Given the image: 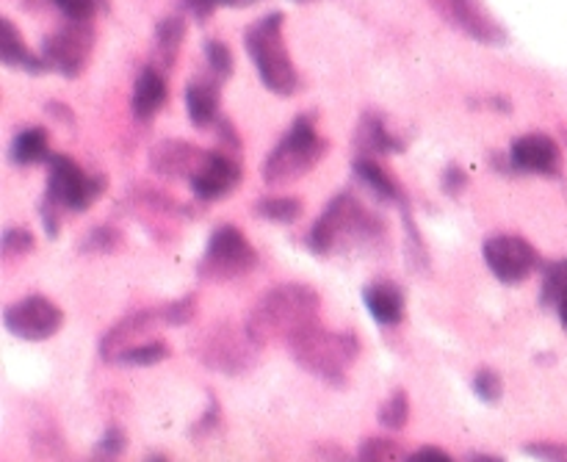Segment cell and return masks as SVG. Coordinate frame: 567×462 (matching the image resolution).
I'll return each instance as SVG.
<instances>
[{
    "label": "cell",
    "instance_id": "33",
    "mask_svg": "<svg viewBox=\"0 0 567 462\" xmlns=\"http://www.w3.org/2000/svg\"><path fill=\"white\" fill-rule=\"evenodd\" d=\"M205 59H208V66L214 70L216 78L233 75V53L225 42H219V39H208V42H205Z\"/></svg>",
    "mask_w": 567,
    "mask_h": 462
},
{
    "label": "cell",
    "instance_id": "19",
    "mask_svg": "<svg viewBox=\"0 0 567 462\" xmlns=\"http://www.w3.org/2000/svg\"><path fill=\"white\" fill-rule=\"evenodd\" d=\"M354 144H358L360 158H377V155L396 153V150L404 147V144L388 131L385 120H382L380 114H374V111H369V114L360 120L358 131H354Z\"/></svg>",
    "mask_w": 567,
    "mask_h": 462
},
{
    "label": "cell",
    "instance_id": "13",
    "mask_svg": "<svg viewBox=\"0 0 567 462\" xmlns=\"http://www.w3.org/2000/svg\"><path fill=\"white\" fill-rule=\"evenodd\" d=\"M509 164L532 175H563V150L548 133H526L509 147Z\"/></svg>",
    "mask_w": 567,
    "mask_h": 462
},
{
    "label": "cell",
    "instance_id": "44",
    "mask_svg": "<svg viewBox=\"0 0 567 462\" xmlns=\"http://www.w3.org/2000/svg\"><path fill=\"white\" fill-rule=\"evenodd\" d=\"M559 321H563V327H565V330H567V299H565V302L563 305H559Z\"/></svg>",
    "mask_w": 567,
    "mask_h": 462
},
{
    "label": "cell",
    "instance_id": "31",
    "mask_svg": "<svg viewBox=\"0 0 567 462\" xmlns=\"http://www.w3.org/2000/svg\"><path fill=\"white\" fill-rule=\"evenodd\" d=\"M474 393L487 404H498L504 397V380L498 371L480 369L474 374Z\"/></svg>",
    "mask_w": 567,
    "mask_h": 462
},
{
    "label": "cell",
    "instance_id": "26",
    "mask_svg": "<svg viewBox=\"0 0 567 462\" xmlns=\"http://www.w3.org/2000/svg\"><path fill=\"white\" fill-rule=\"evenodd\" d=\"M169 358V347L164 341H144V343H133L127 347L125 352H120L114 358V363L122 366H155L164 363Z\"/></svg>",
    "mask_w": 567,
    "mask_h": 462
},
{
    "label": "cell",
    "instance_id": "2",
    "mask_svg": "<svg viewBox=\"0 0 567 462\" xmlns=\"http://www.w3.org/2000/svg\"><path fill=\"white\" fill-rule=\"evenodd\" d=\"M286 347L308 374L319 377L327 386H343L349 369L360 358V338L354 332H330L321 321L297 332Z\"/></svg>",
    "mask_w": 567,
    "mask_h": 462
},
{
    "label": "cell",
    "instance_id": "3",
    "mask_svg": "<svg viewBox=\"0 0 567 462\" xmlns=\"http://www.w3.org/2000/svg\"><path fill=\"white\" fill-rule=\"evenodd\" d=\"M327 147L330 144L316 131L313 116L302 114L299 120H293L286 136L277 142V147L266 155V161L260 164V177L269 186H282V183L299 181V177H305L310 170H316L321 164V158L327 155Z\"/></svg>",
    "mask_w": 567,
    "mask_h": 462
},
{
    "label": "cell",
    "instance_id": "29",
    "mask_svg": "<svg viewBox=\"0 0 567 462\" xmlns=\"http://www.w3.org/2000/svg\"><path fill=\"white\" fill-rule=\"evenodd\" d=\"M410 421V397L404 388H396V391L388 397V402L380 408V424L385 430H404Z\"/></svg>",
    "mask_w": 567,
    "mask_h": 462
},
{
    "label": "cell",
    "instance_id": "12",
    "mask_svg": "<svg viewBox=\"0 0 567 462\" xmlns=\"http://www.w3.org/2000/svg\"><path fill=\"white\" fill-rule=\"evenodd\" d=\"M430 6L449 25L457 28L465 37L476 39V42L487 44V48H496V44L507 42V31L493 17L485 0H430Z\"/></svg>",
    "mask_w": 567,
    "mask_h": 462
},
{
    "label": "cell",
    "instance_id": "5",
    "mask_svg": "<svg viewBox=\"0 0 567 462\" xmlns=\"http://www.w3.org/2000/svg\"><path fill=\"white\" fill-rule=\"evenodd\" d=\"M260 349L264 347L249 336L247 325H236V321H216L194 343L199 363L227 377L247 374L258 363Z\"/></svg>",
    "mask_w": 567,
    "mask_h": 462
},
{
    "label": "cell",
    "instance_id": "21",
    "mask_svg": "<svg viewBox=\"0 0 567 462\" xmlns=\"http://www.w3.org/2000/svg\"><path fill=\"white\" fill-rule=\"evenodd\" d=\"M0 59H3L6 66H17V70H28V72H42L48 70L44 59L33 55L31 50L25 48L22 37L17 33L14 22L3 20L0 22Z\"/></svg>",
    "mask_w": 567,
    "mask_h": 462
},
{
    "label": "cell",
    "instance_id": "34",
    "mask_svg": "<svg viewBox=\"0 0 567 462\" xmlns=\"http://www.w3.org/2000/svg\"><path fill=\"white\" fill-rule=\"evenodd\" d=\"M197 316V294L181 297L177 302L164 305V319L169 327H183Z\"/></svg>",
    "mask_w": 567,
    "mask_h": 462
},
{
    "label": "cell",
    "instance_id": "22",
    "mask_svg": "<svg viewBox=\"0 0 567 462\" xmlns=\"http://www.w3.org/2000/svg\"><path fill=\"white\" fill-rule=\"evenodd\" d=\"M354 175L360 177L365 188L377 194L380 199H388V203H404V188L399 186V181H393L391 172L382 164H377L374 158H360L352 164Z\"/></svg>",
    "mask_w": 567,
    "mask_h": 462
},
{
    "label": "cell",
    "instance_id": "18",
    "mask_svg": "<svg viewBox=\"0 0 567 462\" xmlns=\"http://www.w3.org/2000/svg\"><path fill=\"white\" fill-rule=\"evenodd\" d=\"M166 103V78L158 66H147V70L138 72L136 86H133V116L136 120H153Z\"/></svg>",
    "mask_w": 567,
    "mask_h": 462
},
{
    "label": "cell",
    "instance_id": "1",
    "mask_svg": "<svg viewBox=\"0 0 567 462\" xmlns=\"http://www.w3.org/2000/svg\"><path fill=\"white\" fill-rule=\"evenodd\" d=\"M319 310L321 299L316 288L305 286V283H282V286L269 288L258 299L244 325L260 347L271 341L288 343L297 332L319 321Z\"/></svg>",
    "mask_w": 567,
    "mask_h": 462
},
{
    "label": "cell",
    "instance_id": "39",
    "mask_svg": "<svg viewBox=\"0 0 567 462\" xmlns=\"http://www.w3.org/2000/svg\"><path fill=\"white\" fill-rule=\"evenodd\" d=\"M465 183H468V177H465V172L460 170V166H449V170L443 172V188H446L449 194H457L460 188H465Z\"/></svg>",
    "mask_w": 567,
    "mask_h": 462
},
{
    "label": "cell",
    "instance_id": "45",
    "mask_svg": "<svg viewBox=\"0 0 567 462\" xmlns=\"http://www.w3.org/2000/svg\"><path fill=\"white\" fill-rule=\"evenodd\" d=\"M150 462H166V460L161 458V454H155V458H150Z\"/></svg>",
    "mask_w": 567,
    "mask_h": 462
},
{
    "label": "cell",
    "instance_id": "30",
    "mask_svg": "<svg viewBox=\"0 0 567 462\" xmlns=\"http://www.w3.org/2000/svg\"><path fill=\"white\" fill-rule=\"evenodd\" d=\"M122 244H125V236H122V233L116 230V227L100 225V227H94L92 233H86V236H83L81 249H83V253H103V255H109V253H116V249H120Z\"/></svg>",
    "mask_w": 567,
    "mask_h": 462
},
{
    "label": "cell",
    "instance_id": "35",
    "mask_svg": "<svg viewBox=\"0 0 567 462\" xmlns=\"http://www.w3.org/2000/svg\"><path fill=\"white\" fill-rule=\"evenodd\" d=\"M55 9L66 17L70 22H92L97 14V0H53Z\"/></svg>",
    "mask_w": 567,
    "mask_h": 462
},
{
    "label": "cell",
    "instance_id": "32",
    "mask_svg": "<svg viewBox=\"0 0 567 462\" xmlns=\"http://www.w3.org/2000/svg\"><path fill=\"white\" fill-rule=\"evenodd\" d=\"M37 247V238L25 227H6L3 230V258H22Z\"/></svg>",
    "mask_w": 567,
    "mask_h": 462
},
{
    "label": "cell",
    "instance_id": "7",
    "mask_svg": "<svg viewBox=\"0 0 567 462\" xmlns=\"http://www.w3.org/2000/svg\"><path fill=\"white\" fill-rule=\"evenodd\" d=\"M258 266V253L236 225H219L210 233L208 249L197 264V275L210 283L238 280Z\"/></svg>",
    "mask_w": 567,
    "mask_h": 462
},
{
    "label": "cell",
    "instance_id": "42",
    "mask_svg": "<svg viewBox=\"0 0 567 462\" xmlns=\"http://www.w3.org/2000/svg\"><path fill=\"white\" fill-rule=\"evenodd\" d=\"M219 138H225V142L230 144L233 150H238V147H241V142H238L236 131H233V125H230V122L225 120V116H221V120H219Z\"/></svg>",
    "mask_w": 567,
    "mask_h": 462
},
{
    "label": "cell",
    "instance_id": "37",
    "mask_svg": "<svg viewBox=\"0 0 567 462\" xmlns=\"http://www.w3.org/2000/svg\"><path fill=\"white\" fill-rule=\"evenodd\" d=\"M125 443V432L116 424H109V430L103 432V438H100L97 443V454H103V458H116V454H122Z\"/></svg>",
    "mask_w": 567,
    "mask_h": 462
},
{
    "label": "cell",
    "instance_id": "14",
    "mask_svg": "<svg viewBox=\"0 0 567 462\" xmlns=\"http://www.w3.org/2000/svg\"><path fill=\"white\" fill-rule=\"evenodd\" d=\"M238 181H241V164L221 150V153L205 155L203 166L192 177V192L203 203H210V199L230 194L238 186Z\"/></svg>",
    "mask_w": 567,
    "mask_h": 462
},
{
    "label": "cell",
    "instance_id": "9",
    "mask_svg": "<svg viewBox=\"0 0 567 462\" xmlns=\"http://www.w3.org/2000/svg\"><path fill=\"white\" fill-rule=\"evenodd\" d=\"M482 258H485L487 269L507 286H518V283L529 280L543 266L535 244L520 236H509V233L487 238L485 247H482Z\"/></svg>",
    "mask_w": 567,
    "mask_h": 462
},
{
    "label": "cell",
    "instance_id": "46",
    "mask_svg": "<svg viewBox=\"0 0 567 462\" xmlns=\"http://www.w3.org/2000/svg\"><path fill=\"white\" fill-rule=\"evenodd\" d=\"M565 142H567V131H565Z\"/></svg>",
    "mask_w": 567,
    "mask_h": 462
},
{
    "label": "cell",
    "instance_id": "11",
    "mask_svg": "<svg viewBox=\"0 0 567 462\" xmlns=\"http://www.w3.org/2000/svg\"><path fill=\"white\" fill-rule=\"evenodd\" d=\"M94 44L92 22H70L59 28L42 42V59L48 70H55L59 75L75 78L86 66L89 53Z\"/></svg>",
    "mask_w": 567,
    "mask_h": 462
},
{
    "label": "cell",
    "instance_id": "8",
    "mask_svg": "<svg viewBox=\"0 0 567 462\" xmlns=\"http://www.w3.org/2000/svg\"><path fill=\"white\" fill-rule=\"evenodd\" d=\"M48 192L44 199L59 205L61 211H86L103 194V177H92L66 155H50L48 161Z\"/></svg>",
    "mask_w": 567,
    "mask_h": 462
},
{
    "label": "cell",
    "instance_id": "40",
    "mask_svg": "<svg viewBox=\"0 0 567 462\" xmlns=\"http://www.w3.org/2000/svg\"><path fill=\"white\" fill-rule=\"evenodd\" d=\"M216 424H221V415H219V408H216V402H210L208 413H205L203 419L197 421V427H194V430H192V435H194V438H197V435H205V432L214 430Z\"/></svg>",
    "mask_w": 567,
    "mask_h": 462
},
{
    "label": "cell",
    "instance_id": "20",
    "mask_svg": "<svg viewBox=\"0 0 567 462\" xmlns=\"http://www.w3.org/2000/svg\"><path fill=\"white\" fill-rule=\"evenodd\" d=\"M186 109L188 120L197 127H210L214 122H219V92H216V83L210 81H194L186 89Z\"/></svg>",
    "mask_w": 567,
    "mask_h": 462
},
{
    "label": "cell",
    "instance_id": "16",
    "mask_svg": "<svg viewBox=\"0 0 567 462\" xmlns=\"http://www.w3.org/2000/svg\"><path fill=\"white\" fill-rule=\"evenodd\" d=\"M158 325H166L164 308H147L136 310V314H127L125 319L116 321L109 332L100 341V355L103 360H114L116 355L125 352L131 347V341H136L138 336H147L150 330H155Z\"/></svg>",
    "mask_w": 567,
    "mask_h": 462
},
{
    "label": "cell",
    "instance_id": "10",
    "mask_svg": "<svg viewBox=\"0 0 567 462\" xmlns=\"http://www.w3.org/2000/svg\"><path fill=\"white\" fill-rule=\"evenodd\" d=\"M3 325L11 336L22 338V341H48L61 330L64 314L53 299L31 294L6 308Z\"/></svg>",
    "mask_w": 567,
    "mask_h": 462
},
{
    "label": "cell",
    "instance_id": "17",
    "mask_svg": "<svg viewBox=\"0 0 567 462\" xmlns=\"http://www.w3.org/2000/svg\"><path fill=\"white\" fill-rule=\"evenodd\" d=\"M363 302L369 308L371 319L377 325H399L404 319V310H408V302H404V291L396 286V283L377 280L371 283L363 291Z\"/></svg>",
    "mask_w": 567,
    "mask_h": 462
},
{
    "label": "cell",
    "instance_id": "28",
    "mask_svg": "<svg viewBox=\"0 0 567 462\" xmlns=\"http://www.w3.org/2000/svg\"><path fill=\"white\" fill-rule=\"evenodd\" d=\"M543 305L546 308H559L567 299V260L548 266L546 277H543Z\"/></svg>",
    "mask_w": 567,
    "mask_h": 462
},
{
    "label": "cell",
    "instance_id": "36",
    "mask_svg": "<svg viewBox=\"0 0 567 462\" xmlns=\"http://www.w3.org/2000/svg\"><path fill=\"white\" fill-rule=\"evenodd\" d=\"M524 452L543 462H567V443H551V441L526 443Z\"/></svg>",
    "mask_w": 567,
    "mask_h": 462
},
{
    "label": "cell",
    "instance_id": "43",
    "mask_svg": "<svg viewBox=\"0 0 567 462\" xmlns=\"http://www.w3.org/2000/svg\"><path fill=\"white\" fill-rule=\"evenodd\" d=\"M463 462H504L498 454H487V452H471L465 454Z\"/></svg>",
    "mask_w": 567,
    "mask_h": 462
},
{
    "label": "cell",
    "instance_id": "23",
    "mask_svg": "<svg viewBox=\"0 0 567 462\" xmlns=\"http://www.w3.org/2000/svg\"><path fill=\"white\" fill-rule=\"evenodd\" d=\"M11 161L17 166H33L50 161V138L44 127H28V131L17 133L9 150Z\"/></svg>",
    "mask_w": 567,
    "mask_h": 462
},
{
    "label": "cell",
    "instance_id": "24",
    "mask_svg": "<svg viewBox=\"0 0 567 462\" xmlns=\"http://www.w3.org/2000/svg\"><path fill=\"white\" fill-rule=\"evenodd\" d=\"M183 37H186V22L181 17H166V20L155 25V61H158L161 72H166L175 64Z\"/></svg>",
    "mask_w": 567,
    "mask_h": 462
},
{
    "label": "cell",
    "instance_id": "4",
    "mask_svg": "<svg viewBox=\"0 0 567 462\" xmlns=\"http://www.w3.org/2000/svg\"><path fill=\"white\" fill-rule=\"evenodd\" d=\"M247 50L252 55L258 75L269 92L288 94L297 92L299 72L293 66L291 55H288L286 39H282V14L271 11V14L260 17L252 28L247 31Z\"/></svg>",
    "mask_w": 567,
    "mask_h": 462
},
{
    "label": "cell",
    "instance_id": "6",
    "mask_svg": "<svg viewBox=\"0 0 567 462\" xmlns=\"http://www.w3.org/2000/svg\"><path fill=\"white\" fill-rule=\"evenodd\" d=\"M377 233V222L354 194L343 192L324 208L308 233V247L316 255H332L343 244L360 242Z\"/></svg>",
    "mask_w": 567,
    "mask_h": 462
},
{
    "label": "cell",
    "instance_id": "27",
    "mask_svg": "<svg viewBox=\"0 0 567 462\" xmlns=\"http://www.w3.org/2000/svg\"><path fill=\"white\" fill-rule=\"evenodd\" d=\"M402 446L388 438H365L358 449V458L354 462H404Z\"/></svg>",
    "mask_w": 567,
    "mask_h": 462
},
{
    "label": "cell",
    "instance_id": "41",
    "mask_svg": "<svg viewBox=\"0 0 567 462\" xmlns=\"http://www.w3.org/2000/svg\"><path fill=\"white\" fill-rule=\"evenodd\" d=\"M404 462H454V460L449 458L446 452H441V449L426 446V449H419V452L408 454V460Z\"/></svg>",
    "mask_w": 567,
    "mask_h": 462
},
{
    "label": "cell",
    "instance_id": "38",
    "mask_svg": "<svg viewBox=\"0 0 567 462\" xmlns=\"http://www.w3.org/2000/svg\"><path fill=\"white\" fill-rule=\"evenodd\" d=\"M183 3H186V9L192 11L194 17L208 20L216 9H221V6H238L241 0H183Z\"/></svg>",
    "mask_w": 567,
    "mask_h": 462
},
{
    "label": "cell",
    "instance_id": "15",
    "mask_svg": "<svg viewBox=\"0 0 567 462\" xmlns=\"http://www.w3.org/2000/svg\"><path fill=\"white\" fill-rule=\"evenodd\" d=\"M205 150L194 147L188 142H158L153 150H150V170L161 177H188L192 181L194 172L203 166Z\"/></svg>",
    "mask_w": 567,
    "mask_h": 462
},
{
    "label": "cell",
    "instance_id": "25",
    "mask_svg": "<svg viewBox=\"0 0 567 462\" xmlns=\"http://www.w3.org/2000/svg\"><path fill=\"white\" fill-rule=\"evenodd\" d=\"M255 214L277 225H293L302 216V203L297 197H264L255 203Z\"/></svg>",
    "mask_w": 567,
    "mask_h": 462
}]
</instances>
